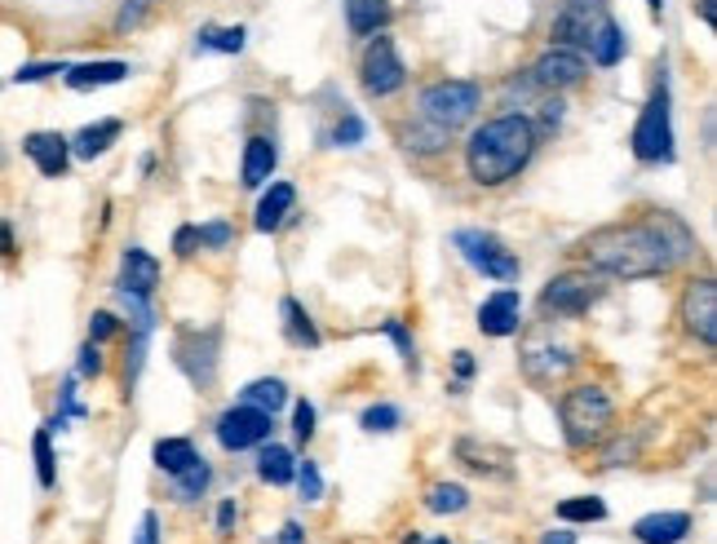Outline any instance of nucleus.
<instances>
[{
  "mask_svg": "<svg viewBox=\"0 0 717 544\" xmlns=\"http://www.w3.org/2000/svg\"><path fill=\"white\" fill-rule=\"evenodd\" d=\"M190 460H195V447H190L186 438H160V443H156V465H160L164 473H182Z\"/></svg>",
  "mask_w": 717,
  "mask_h": 544,
  "instance_id": "cd10ccee",
  "label": "nucleus"
},
{
  "mask_svg": "<svg viewBox=\"0 0 717 544\" xmlns=\"http://www.w3.org/2000/svg\"><path fill=\"white\" fill-rule=\"evenodd\" d=\"M173 479H177V496H182V500H195V496H200V492L209 487V465H205L200 456H195L182 473H173Z\"/></svg>",
  "mask_w": 717,
  "mask_h": 544,
  "instance_id": "7c9ffc66",
  "label": "nucleus"
},
{
  "mask_svg": "<svg viewBox=\"0 0 717 544\" xmlns=\"http://www.w3.org/2000/svg\"><path fill=\"white\" fill-rule=\"evenodd\" d=\"M0 252H5V257L14 252V231H10L5 222H0Z\"/></svg>",
  "mask_w": 717,
  "mask_h": 544,
  "instance_id": "de8ad7c7",
  "label": "nucleus"
},
{
  "mask_svg": "<svg viewBox=\"0 0 717 544\" xmlns=\"http://www.w3.org/2000/svg\"><path fill=\"white\" fill-rule=\"evenodd\" d=\"M532 151H536L532 120L528 115H496L483 128H474V138L466 147V164H470V177L479 186H500L528 169Z\"/></svg>",
  "mask_w": 717,
  "mask_h": 544,
  "instance_id": "f03ea898",
  "label": "nucleus"
},
{
  "mask_svg": "<svg viewBox=\"0 0 717 544\" xmlns=\"http://www.w3.org/2000/svg\"><path fill=\"white\" fill-rule=\"evenodd\" d=\"M346 23L355 36H376L390 23V0H346Z\"/></svg>",
  "mask_w": 717,
  "mask_h": 544,
  "instance_id": "a211bd4d",
  "label": "nucleus"
},
{
  "mask_svg": "<svg viewBox=\"0 0 717 544\" xmlns=\"http://www.w3.org/2000/svg\"><path fill=\"white\" fill-rule=\"evenodd\" d=\"M611 425V398L603 385H576L563 394V430L571 447H590Z\"/></svg>",
  "mask_w": 717,
  "mask_h": 544,
  "instance_id": "7ed1b4c3",
  "label": "nucleus"
},
{
  "mask_svg": "<svg viewBox=\"0 0 717 544\" xmlns=\"http://www.w3.org/2000/svg\"><path fill=\"white\" fill-rule=\"evenodd\" d=\"M633 156L646 160V164L673 160V120H669V85H665V81L656 85V94H651V102H646L642 115H638Z\"/></svg>",
  "mask_w": 717,
  "mask_h": 544,
  "instance_id": "39448f33",
  "label": "nucleus"
},
{
  "mask_svg": "<svg viewBox=\"0 0 717 544\" xmlns=\"http://www.w3.org/2000/svg\"><path fill=\"white\" fill-rule=\"evenodd\" d=\"M195 231H200V244H213V248H226L235 239V231L226 222H209V226H195Z\"/></svg>",
  "mask_w": 717,
  "mask_h": 544,
  "instance_id": "4c0bfd02",
  "label": "nucleus"
},
{
  "mask_svg": "<svg viewBox=\"0 0 717 544\" xmlns=\"http://www.w3.org/2000/svg\"><path fill=\"white\" fill-rule=\"evenodd\" d=\"M580 248H584V257H590V265L603 270V275H616V280H651V275H665V270H673L695 248V239H691V231L678 218L646 213V218H633V222L594 231Z\"/></svg>",
  "mask_w": 717,
  "mask_h": 544,
  "instance_id": "f257e3e1",
  "label": "nucleus"
},
{
  "mask_svg": "<svg viewBox=\"0 0 717 544\" xmlns=\"http://www.w3.org/2000/svg\"><path fill=\"white\" fill-rule=\"evenodd\" d=\"M456 248L466 252V261L470 265H479L487 280H500V284H509V280H518V257L496 239V235H483V231H461L456 235Z\"/></svg>",
  "mask_w": 717,
  "mask_h": 544,
  "instance_id": "0eeeda50",
  "label": "nucleus"
},
{
  "mask_svg": "<svg viewBox=\"0 0 717 544\" xmlns=\"http://www.w3.org/2000/svg\"><path fill=\"white\" fill-rule=\"evenodd\" d=\"M518 314H523V301H518V293L514 288H500V293H492L479 306V327L487 336H509V332H518Z\"/></svg>",
  "mask_w": 717,
  "mask_h": 544,
  "instance_id": "2eb2a0df",
  "label": "nucleus"
},
{
  "mask_svg": "<svg viewBox=\"0 0 717 544\" xmlns=\"http://www.w3.org/2000/svg\"><path fill=\"white\" fill-rule=\"evenodd\" d=\"M120 120H98V124H85L81 133H76V138H72V151L81 156V160H94V156H102L115 138H120Z\"/></svg>",
  "mask_w": 717,
  "mask_h": 544,
  "instance_id": "aec40b11",
  "label": "nucleus"
},
{
  "mask_svg": "<svg viewBox=\"0 0 717 544\" xmlns=\"http://www.w3.org/2000/svg\"><path fill=\"white\" fill-rule=\"evenodd\" d=\"M235 518H239V509H235V505H231V500H226V505H222V509H218V531H222V535H226V531H231V527H235Z\"/></svg>",
  "mask_w": 717,
  "mask_h": 544,
  "instance_id": "a18cd8bd",
  "label": "nucleus"
},
{
  "mask_svg": "<svg viewBox=\"0 0 717 544\" xmlns=\"http://www.w3.org/2000/svg\"><path fill=\"white\" fill-rule=\"evenodd\" d=\"M293 199H297V190H293L288 182H275V186L262 195V203H257V231H275V226L288 218Z\"/></svg>",
  "mask_w": 717,
  "mask_h": 544,
  "instance_id": "412c9836",
  "label": "nucleus"
},
{
  "mask_svg": "<svg viewBox=\"0 0 717 544\" xmlns=\"http://www.w3.org/2000/svg\"><path fill=\"white\" fill-rule=\"evenodd\" d=\"M594 297H598L594 280H590V275H580V270H567V275H558V280L541 293V306L554 310V314L576 319V314H584V310L594 306Z\"/></svg>",
  "mask_w": 717,
  "mask_h": 544,
  "instance_id": "9b49d317",
  "label": "nucleus"
},
{
  "mask_svg": "<svg viewBox=\"0 0 717 544\" xmlns=\"http://www.w3.org/2000/svg\"><path fill=\"white\" fill-rule=\"evenodd\" d=\"M523 363H528V376H532V381L554 385L558 376H567V372L576 368V355H567V350H528Z\"/></svg>",
  "mask_w": 717,
  "mask_h": 544,
  "instance_id": "6ab92c4d",
  "label": "nucleus"
},
{
  "mask_svg": "<svg viewBox=\"0 0 717 544\" xmlns=\"http://www.w3.org/2000/svg\"><path fill=\"white\" fill-rule=\"evenodd\" d=\"M687 531H691L687 514H646L633 522V535L642 544H678V540H687Z\"/></svg>",
  "mask_w": 717,
  "mask_h": 544,
  "instance_id": "dca6fc26",
  "label": "nucleus"
},
{
  "mask_svg": "<svg viewBox=\"0 0 717 544\" xmlns=\"http://www.w3.org/2000/svg\"><path fill=\"white\" fill-rule=\"evenodd\" d=\"M682 323L695 342L717 346V284L713 280H695L682 293Z\"/></svg>",
  "mask_w": 717,
  "mask_h": 544,
  "instance_id": "9d476101",
  "label": "nucleus"
},
{
  "mask_svg": "<svg viewBox=\"0 0 717 544\" xmlns=\"http://www.w3.org/2000/svg\"><path fill=\"white\" fill-rule=\"evenodd\" d=\"M195 49H222V53H239L244 49V27H209Z\"/></svg>",
  "mask_w": 717,
  "mask_h": 544,
  "instance_id": "2f4dec72",
  "label": "nucleus"
},
{
  "mask_svg": "<svg viewBox=\"0 0 717 544\" xmlns=\"http://www.w3.org/2000/svg\"><path fill=\"white\" fill-rule=\"evenodd\" d=\"M584 81V58L576 53V49H549L536 66H532V85H541V89H549V94H558V89H571V85H580Z\"/></svg>",
  "mask_w": 717,
  "mask_h": 544,
  "instance_id": "f8f14e48",
  "label": "nucleus"
},
{
  "mask_svg": "<svg viewBox=\"0 0 717 544\" xmlns=\"http://www.w3.org/2000/svg\"><path fill=\"white\" fill-rule=\"evenodd\" d=\"M337 147H359L363 143V120L359 115H342V124H337Z\"/></svg>",
  "mask_w": 717,
  "mask_h": 544,
  "instance_id": "e433bc0d",
  "label": "nucleus"
},
{
  "mask_svg": "<svg viewBox=\"0 0 717 544\" xmlns=\"http://www.w3.org/2000/svg\"><path fill=\"white\" fill-rule=\"evenodd\" d=\"M646 5H651V10H656V14H660V5H665V0H646Z\"/></svg>",
  "mask_w": 717,
  "mask_h": 544,
  "instance_id": "603ef678",
  "label": "nucleus"
},
{
  "mask_svg": "<svg viewBox=\"0 0 717 544\" xmlns=\"http://www.w3.org/2000/svg\"><path fill=\"white\" fill-rule=\"evenodd\" d=\"M700 14H704V23L713 27V23H717V0H700Z\"/></svg>",
  "mask_w": 717,
  "mask_h": 544,
  "instance_id": "3c124183",
  "label": "nucleus"
},
{
  "mask_svg": "<svg viewBox=\"0 0 717 544\" xmlns=\"http://www.w3.org/2000/svg\"><path fill=\"white\" fill-rule=\"evenodd\" d=\"M195 244H200V231H195V226H182V231H177V239H173L177 257H190V252H195Z\"/></svg>",
  "mask_w": 717,
  "mask_h": 544,
  "instance_id": "79ce46f5",
  "label": "nucleus"
},
{
  "mask_svg": "<svg viewBox=\"0 0 717 544\" xmlns=\"http://www.w3.org/2000/svg\"><path fill=\"white\" fill-rule=\"evenodd\" d=\"M293 479H297V487H301V500H319V496H323V479H319L314 460H306V465L293 473Z\"/></svg>",
  "mask_w": 717,
  "mask_h": 544,
  "instance_id": "f704fd0d",
  "label": "nucleus"
},
{
  "mask_svg": "<svg viewBox=\"0 0 717 544\" xmlns=\"http://www.w3.org/2000/svg\"><path fill=\"white\" fill-rule=\"evenodd\" d=\"M404 544H421V535H417V531H412V535H408V540H404Z\"/></svg>",
  "mask_w": 717,
  "mask_h": 544,
  "instance_id": "864d4df0",
  "label": "nucleus"
},
{
  "mask_svg": "<svg viewBox=\"0 0 717 544\" xmlns=\"http://www.w3.org/2000/svg\"><path fill=\"white\" fill-rule=\"evenodd\" d=\"M404 81H408V72H404V58H399L395 40H390V36H376V40L368 45V53H363V89H368L372 98H385V94L404 89Z\"/></svg>",
  "mask_w": 717,
  "mask_h": 544,
  "instance_id": "6e6552de",
  "label": "nucleus"
},
{
  "mask_svg": "<svg viewBox=\"0 0 717 544\" xmlns=\"http://www.w3.org/2000/svg\"><path fill=\"white\" fill-rule=\"evenodd\" d=\"M434 544H447V540H434Z\"/></svg>",
  "mask_w": 717,
  "mask_h": 544,
  "instance_id": "5fc2aeb1",
  "label": "nucleus"
},
{
  "mask_svg": "<svg viewBox=\"0 0 717 544\" xmlns=\"http://www.w3.org/2000/svg\"><path fill=\"white\" fill-rule=\"evenodd\" d=\"M32 447H36V479H40V487H53L58 473H53V447H49V434L40 430Z\"/></svg>",
  "mask_w": 717,
  "mask_h": 544,
  "instance_id": "72a5a7b5",
  "label": "nucleus"
},
{
  "mask_svg": "<svg viewBox=\"0 0 717 544\" xmlns=\"http://www.w3.org/2000/svg\"><path fill=\"white\" fill-rule=\"evenodd\" d=\"M284 314H288V336L297 346H319V332H314V323H310V314L293 301V297H284Z\"/></svg>",
  "mask_w": 717,
  "mask_h": 544,
  "instance_id": "c756f323",
  "label": "nucleus"
},
{
  "mask_svg": "<svg viewBox=\"0 0 717 544\" xmlns=\"http://www.w3.org/2000/svg\"><path fill=\"white\" fill-rule=\"evenodd\" d=\"M470 372H474V359L461 350V355H456V376H470Z\"/></svg>",
  "mask_w": 717,
  "mask_h": 544,
  "instance_id": "09e8293b",
  "label": "nucleus"
},
{
  "mask_svg": "<svg viewBox=\"0 0 717 544\" xmlns=\"http://www.w3.org/2000/svg\"><path fill=\"white\" fill-rule=\"evenodd\" d=\"M244 403L248 407H262V412H280V407L288 403V385L284 381H275V376H262V381H252L248 390H244Z\"/></svg>",
  "mask_w": 717,
  "mask_h": 544,
  "instance_id": "b1692460",
  "label": "nucleus"
},
{
  "mask_svg": "<svg viewBox=\"0 0 717 544\" xmlns=\"http://www.w3.org/2000/svg\"><path fill=\"white\" fill-rule=\"evenodd\" d=\"M89 336H94V342H107V336H115V314L98 310V314L89 319Z\"/></svg>",
  "mask_w": 717,
  "mask_h": 544,
  "instance_id": "a19ab883",
  "label": "nucleus"
},
{
  "mask_svg": "<svg viewBox=\"0 0 717 544\" xmlns=\"http://www.w3.org/2000/svg\"><path fill=\"white\" fill-rule=\"evenodd\" d=\"M271 412H262V407H231V412H222L218 421V443L226 452H244V447H257V443H267L271 438Z\"/></svg>",
  "mask_w": 717,
  "mask_h": 544,
  "instance_id": "1a4fd4ad",
  "label": "nucleus"
},
{
  "mask_svg": "<svg viewBox=\"0 0 717 544\" xmlns=\"http://www.w3.org/2000/svg\"><path fill=\"white\" fill-rule=\"evenodd\" d=\"M293 430H297V438H301V443L314 434V407H310L306 398L297 403V412H293Z\"/></svg>",
  "mask_w": 717,
  "mask_h": 544,
  "instance_id": "58836bf2",
  "label": "nucleus"
},
{
  "mask_svg": "<svg viewBox=\"0 0 717 544\" xmlns=\"http://www.w3.org/2000/svg\"><path fill=\"white\" fill-rule=\"evenodd\" d=\"M590 53H594V62L598 66H616L620 62V53H625V32L607 18L598 32H594V40H590Z\"/></svg>",
  "mask_w": 717,
  "mask_h": 544,
  "instance_id": "393cba45",
  "label": "nucleus"
},
{
  "mask_svg": "<svg viewBox=\"0 0 717 544\" xmlns=\"http://www.w3.org/2000/svg\"><path fill=\"white\" fill-rule=\"evenodd\" d=\"M607 0H563V10L554 14V27H549V40L558 49H590L594 32L607 23Z\"/></svg>",
  "mask_w": 717,
  "mask_h": 544,
  "instance_id": "423d86ee",
  "label": "nucleus"
},
{
  "mask_svg": "<svg viewBox=\"0 0 717 544\" xmlns=\"http://www.w3.org/2000/svg\"><path fill=\"white\" fill-rule=\"evenodd\" d=\"M479 102H483V89L474 81H438V85H430L421 94V115L452 133V128H461V124L474 120Z\"/></svg>",
  "mask_w": 717,
  "mask_h": 544,
  "instance_id": "20e7f679",
  "label": "nucleus"
},
{
  "mask_svg": "<svg viewBox=\"0 0 717 544\" xmlns=\"http://www.w3.org/2000/svg\"><path fill=\"white\" fill-rule=\"evenodd\" d=\"M138 544H160V518L156 514H143V535Z\"/></svg>",
  "mask_w": 717,
  "mask_h": 544,
  "instance_id": "c03bdc74",
  "label": "nucleus"
},
{
  "mask_svg": "<svg viewBox=\"0 0 717 544\" xmlns=\"http://www.w3.org/2000/svg\"><path fill=\"white\" fill-rule=\"evenodd\" d=\"M280 544H301V527H297V522H288V527H284V535H280Z\"/></svg>",
  "mask_w": 717,
  "mask_h": 544,
  "instance_id": "8fccbe9b",
  "label": "nucleus"
},
{
  "mask_svg": "<svg viewBox=\"0 0 717 544\" xmlns=\"http://www.w3.org/2000/svg\"><path fill=\"white\" fill-rule=\"evenodd\" d=\"M23 151L45 177H62L67 173V160H72V143L62 138V133H32L23 143Z\"/></svg>",
  "mask_w": 717,
  "mask_h": 544,
  "instance_id": "4468645a",
  "label": "nucleus"
},
{
  "mask_svg": "<svg viewBox=\"0 0 717 544\" xmlns=\"http://www.w3.org/2000/svg\"><path fill=\"white\" fill-rule=\"evenodd\" d=\"M271 173H275V143L271 138H248V147H244V182L262 186Z\"/></svg>",
  "mask_w": 717,
  "mask_h": 544,
  "instance_id": "4be33fe9",
  "label": "nucleus"
},
{
  "mask_svg": "<svg viewBox=\"0 0 717 544\" xmlns=\"http://www.w3.org/2000/svg\"><path fill=\"white\" fill-rule=\"evenodd\" d=\"M257 473H262L267 483H275V487H284V483H293V473H297V460H293V452L288 447H267L262 456H257Z\"/></svg>",
  "mask_w": 717,
  "mask_h": 544,
  "instance_id": "5701e85b",
  "label": "nucleus"
},
{
  "mask_svg": "<svg viewBox=\"0 0 717 544\" xmlns=\"http://www.w3.org/2000/svg\"><path fill=\"white\" fill-rule=\"evenodd\" d=\"M160 284V261L143 248H128L120 257V293H134V297H151Z\"/></svg>",
  "mask_w": 717,
  "mask_h": 544,
  "instance_id": "ddd939ff",
  "label": "nucleus"
},
{
  "mask_svg": "<svg viewBox=\"0 0 717 544\" xmlns=\"http://www.w3.org/2000/svg\"><path fill=\"white\" fill-rule=\"evenodd\" d=\"M53 72H67V62H32V66H23V72H14V81L18 85H36V81H49Z\"/></svg>",
  "mask_w": 717,
  "mask_h": 544,
  "instance_id": "c9c22d12",
  "label": "nucleus"
},
{
  "mask_svg": "<svg viewBox=\"0 0 717 544\" xmlns=\"http://www.w3.org/2000/svg\"><path fill=\"white\" fill-rule=\"evenodd\" d=\"M399 425V407H390V403H376V407H368L363 412V430L368 434H390Z\"/></svg>",
  "mask_w": 717,
  "mask_h": 544,
  "instance_id": "473e14b6",
  "label": "nucleus"
},
{
  "mask_svg": "<svg viewBox=\"0 0 717 544\" xmlns=\"http://www.w3.org/2000/svg\"><path fill=\"white\" fill-rule=\"evenodd\" d=\"M470 505V492L461 483H434L430 496H425V509L430 514H461Z\"/></svg>",
  "mask_w": 717,
  "mask_h": 544,
  "instance_id": "bb28decb",
  "label": "nucleus"
},
{
  "mask_svg": "<svg viewBox=\"0 0 717 544\" xmlns=\"http://www.w3.org/2000/svg\"><path fill=\"white\" fill-rule=\"evenodd\" d=\"M124 76H128V62H81V66H67V85H72V89L120 85Z\"/></svg>",
  "mask_w": 717,
  "mask_h": 544,
  "instance_id": "f3484780",
  "label": "nucleus"
},
{
  "mask_svg": "<svg viewBox=\"0 0 717 544\" xmlns=\"http://www.w3.org/2000/svg\"><path fill=\"white\" fill-rule=\"evenodd\" d=\"M385 332L395 336V346H399V355H404V363L408 368H417V350H412V336L404 332V323H385Z\"/></svg>",
  "mask_w": 717,
  "mask_h": 544,
  "instance_id": "ea45409f",
  "label": "nucleus"
},
{
  "mask_svg": "<svg viewBox=\"0 0 717 544\" xmlns=\"http://www.w3.org/2000/svg\"><path fill=\"white\" fill-rule=\"evenodd\" d=\"M81 372H85V376H98V372H102V355H98V346H94V342L81 350Z\"/></svg>",
  "mask_w": 717,
  "mask_h": 544,
  "instance_id": "37998d69",
  "label": "nucleus"
},
{
  "mask_svg": "<svg viewBox=\"0 0 717 544\" xmlns=\"http://www.w3.org/2000/svg\"><path fill=\"white\" fill-rule=\"evenodd\" d=\"M541 544H576V535H571V531H545Z\"/></svg>",
  "mask_w": 717,
  "mask_h": 544,
  "instance_id": "49530a36",
  "label": "nucleus"
},
{
  "mask_svg": "<svg viewBox=\"0 0 717 544\" xmlns=\"http://www.w3.org/2000/svg\"><path fill=\"white\" fill-rule=\"evenodd\" d=\"M404 143H408L412 151L434 156V151H443V147H447V128H438V124H430V120L421 115L417 124H408V128H404Z\"/></svg>",
  "mask_w": 717,
  "mask_h": 544,
  "instance_id": "a878e982",
  "label": "nucleus"
},
{
  "mask_svg": "<svg viewBox=\"0 0 717 544\" xmlns=\"http://www.w3.org/2000/svg\"><path fill=\"white\" fill-rule=\"evenodd\" d=\"M558 518L563 522H603L607 518V505L598 496H576V500H563L558 505Z\"/></svg>",
  "mask_w": 717,
  "mask_h": 544,
  "instance_id": "c85d7f7f",
  "label": "nucleus"
}]
</instances>
